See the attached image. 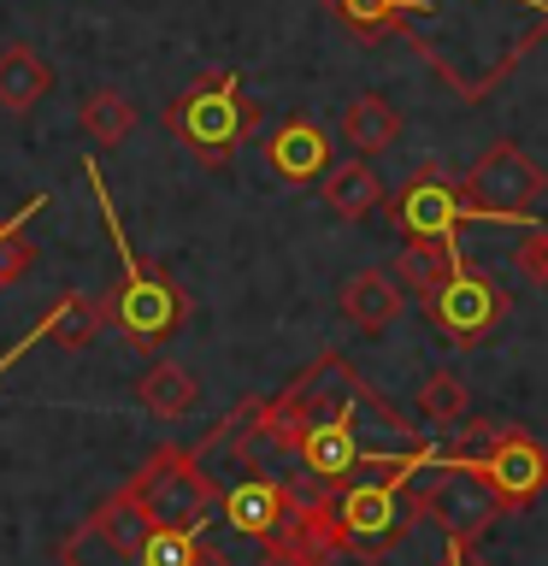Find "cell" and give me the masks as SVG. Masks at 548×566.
I'll use <instances>...</instances> for the list:
<instances>
[{"label": "cell", "instance_id": "obj_1", "mask_svg": "<svg viewBox=\"0 0 548 566\" xmlns=\"http://www.w3.org/2000/svg\"><path fill=\"white\" fill-rule=\"evenodd\" d=\"M371 407H389L378 389H371L366 371H354L336 348H325L307 371H295L277 396H254L242 401L224 424L194 442L201 454H236L247 472H265L272 460H289V484L307 490H342L354 478L401 460L413 442H396V449H371L360 437V413Z\"/></svg>", "mask_w": 548, "mask_h": 566}, {"label": "cell", "instance_id": "obj_2", "mask_svg": "<svg viewBox=\"0 0 548 566\" xmlns=\"http://www.w3.org/2000/svg\"><path fill=\"white\" fill-rule=\"evenodd\" d=\"M431 460H442V449L431 437H419L401 460H389V467L354 478V484H342V490H330V543H336V555H348L360 566L389 560V548H396L419 520L413 478L431 472Z\"/></svg>", "mask_w": 548, "mask_h": 566}, {"label": "cell", "instance_id": "obj_3", "mask_svg": "<svg viewBox=\"0 0 548 566\" xmlns=\"http://www.w3.org/2000/svg\"><path fill=\"white\" fill-rule=\"evenodd\" d=\"M83 177H88V189H95L101 224H106V237H113V254H118V290L106 295V313H113V325H118V336H124L130 348L159 354L177 331H183L189 301H183V290H177V277L154 272V265L141 260L130 242H124L118 207H113V195H106V177H101L95 159H83Z\"/></svg>", "mask_w": 548, "mask_h": 566}, {"label": "cell", "instance_id": "obj_4", "mask_svg": "<svg viewBox=\"0 0 548 566\" xmlns=\"http://www.w3.org/2000/svg\"><path fill=\"white\" fill-rule=\"evenodd\" d=\"M159 118H166V130L183 142L201 166H230V154L260 130V106L242 95L236 71H207V77H194Z\"/></svg>", "mask_w": 548, "mask_h": 566}, {"label": "cell", "instance_id": "obj_5", "mask_svg": "<svg viewBox=\"0 0 548 566\" xmlns=\"http://www.w3.org/2000/svg\"><path fill=\"white\" fill-rule=\"evenodd\" d=\"M454 437L466 442V449H454V460L484 478L507 513H519V507H530V502L548 495V449L525 431V424L466 419V424H454Z\"/></svg>", "mask_w": 548, "mask_h": 566}, {"label": "cell", "instance_id": "obj_6", "mask_svg": "<svg viewBox=\"0 0 548 566\" xmlns=\"http://www.w3.org/2000/svg\"><path fill=\"white\" fill-rule=\"evenodd\" d=\"M389 224H396L401 242L460 248V230L466 224H519V219L502 207H489V201H472L466 184H449L436 166H419L396 195H389Z\"/></svg>", "mask_w": 548, "mask_h": 566}, {"label": "cell", "instance_id": "obj_7", "mask_svg": "<svg viewBox=\"0 0 548 566\" xmlns=\"http://www.w3.org/2000/svg\"><path fill=\"white\" fill-rule=\"evenodd\" d=\"M130 490L141 495V507L154 513L159 525H183V531H201L212 513H219V478L207 472V454L194 449H154L141 467L130 472Z\"/></svg>", "mask_w": 548, "mask_h": 566}, {"label": "cell", "instance_id": "obj_8", "mask_svg": "<svg viewBox=\"0 0 548 566\" xmlns=\"http://www.w3.org/2000/svg\"><path fill=\"white\" fill-rule=\"evenodd\" d=\"M413 507H419V520H431L442 531V543H460V548H477V537L489 525H502V513H507L484 478L472 467H460L449 449H442V460H431V478L413 490Z\"/></svg>", "mask_w": 548, "mask_h": 566}, {"label": "cell", "instance_id": "obj_9", "mask_svg": "<svg viewBox=\"0 0 548 566\" xmlns=\"http://www.w3.org/2000/svg\"><path fill=\"white\" fill-rule=\"evenodd\" d=\"M424 313H431V325L442 331V343H454V348H484L489 336L507 325L513 295H507L489 272H477V265L460 260L454 272L442 277V290L424 301Z\"/></svg>", "mask_w": 548, "mask_h": 566}, {"label": "cell", "instance_id": "obj_10", "mask_svg": "<svg viewBox=\"0 0 548 566\" xmlns=\"http://www.w3.org/2000/svg\"><path fill=\"white\" fill-rule=\"evenodd\" d=\"M466 195L513 212L519 224H537V201L548 195V171L519 148V142L502 136V142H489V148L477 154V166L466 171Z\"/></svg>", "mask_w": 548, "mask_h": 566}, {"label": "cell", "instance_id": "obj_11", "mask_svg": "<svg viewBox=\"0 0 548 566\" xmlns=\"http://www.w3.org/2000/svg\"><path fill=\"white\" fill-rule=\"evenodd\" d=\"M265 166H272L289 189H307V184H318L330 166H336V154H330V130L318 118H307V113H295V118H283L277 130H272V142H265Z\"/></svg>", "mask_w": 548, "mask_h": 566}, {"label": "cell", "instance_id": "obj_12", "mask_svg": "<svg viewBox=\"0 0 548 566\" xmlns=\"http://www.w3.org/2000/svg\"><path fill=\"white\" fill-rule=\"evenodd\" d=\"M342 318L360 336H378V331H389L396 325V313H401V301H407V290L396 283V272L389 265H366V272H354L348 283H342Z\"/></svg>", "mask_w": 548, "mask_h": 566}, {"label": "cell", "instance_id": "obj_13", "mask_svg": "<svg viewBox=\"0 0 548 566\" xmlns=\"http://www.w3.org/2000/svg\"><path fill=\"white\" fill-rule=\"evenodd\" d=\"M336 136H342V148H354L360 159H371V154H389L401 142V113L389 106L383 95H354L348 106H342V118H336Z\"/></svg>", "mask_w": 548, "mask_h": 566}, {"label": "cell", "instance_id": "obj_14", "mask_svg": "<svg viewBox=\"0 0 548 566\" xmlns=\"http://www.w3.org/2000/svg\"><path fill=\"white\" fill-rule=\"evenodd\" d=\"M53 95V65L30 42L0 48V113H30Z\"/></svg>", "mask_w": 548, "mask_h": 566}, {"label": "cell", "instance_id": "obj_15", "mask_svg": "<svg viewBox=\"0 0 548 566\" xmlns=\"http://www.w3.org/2000/svg\"><path fill=\"white\" fill-rule=\"evenodd\" d=\"M118 560H124V566H201V560H207V543H201V531L148 520L130 543L118 548Z\"/></svg>", "mask_w": 548, "mask_h": 566}, {"label": "cell", "instance_id": "obj_16", "mask_svg": "<svg viewBox=\"0 0 548 566\" xmlns=\"http://www.w3.org/2000/svg\"><path fill=\"white\" fill-rule=\"evenodd\" d=\"M318 195H325V207L336 212V219H366L378 201H389V189H383V177L366 166L360 154L342 159V166H330L325 177H318Z\"/></svg>", "mask_w": 548, "mask_h": 566}, {"label": "cell", "instance_id": "obj_17", "mask_svg": "<svg viewBox=\"0 0 548 566\" xmlns=\"http://www.w3.org/2000/svg\"><path fill=\"white\" fill-rule=\"evenodd\" d=\"M106 318H113V313H106V301H95V295H60L42 318H35V331H42V343L88 348L106 331Z\"/></svg>", "mask_w": 548, "mask_h": 566}, {"label": "cell", "instance_id": "obj_18", "mask_svg": "<svg viewBox=\"0 0 548 566\" xmlns=\"http://www.w3.org/2000/svg\"><path fill=\"white\" fill-rule=\"evenodd\" d=\"M136 401L148 407L154 419H166V424H171V419L194 413V401H201V384H194L177 360H154V366L136 378Z\"/></svg>", "mask_w": 548, "mask_h": 566}, {"label": "cell", "instance_id": "obj_19", "mask_svg": "<svg viewBox=\"0 0 548 566\" xmlns=\"http://www.w3.org/2000/svg\"><path fill=\"white\" fill-rule=\"evenodd\" d=\"M460 265V248H442V242H401V254H396V283L413 301H431L436 290H442V277H449Z\"/></svg>", "mask_w": 548, "mask_h": 566}, {"label": "cell", "instance_id": "obj_20", "mask_svg": "<svg viewBox=\"0 0 548 566\" xmlns=\"http://www.w3.org/2000/svg\"><path fill=\"white\" fill-rule=\"evenodd\" d=\"M77 118H83V130L95 136V142L118 148V142L136 130V101L124 95V88H88L83 106H77Z\"/></svg>", "mask_w": 548, "mask_h": 566}, {"label": "cell", "instance_id": "obj_21", "mask_svg": "<svg viewBox=\"0 0 548 566\" xmlns=\"http://www.w3.org/2000/svg\"><path fill=\"white\" fill-rule=\"evenodd\" d=\"M419 413L431 419V424H442V431L466 424V419H472V389H466V378H460L454 366H436L431 378L419 384Z\"/></svg>", "mask_w": 548, "mask_h": 566}, {"label": "cell", "instance_id": "obj_22", "mask_svg": "<svg viewBox=\"0 0 548 566\" xmlns=\"http://www.w3.org/2000/svg\"><path fill=\"white\" fill-rule=\"evenodd\" d=\"M513 265H519L537 290H548V224H537L519 248H513Z\"/></svg>", "mask_w": 548, "mask_h": 566}, {"label": "cell", "instance_id": "obj_23", "mask_svg": "<svg viewBox=\"0 0 548 566\" xmlns=\"http://www.w3.org/2000/svg\"><path fill=\"white\" fill-rule=\"evenodd\" d=\"M436 566H489V560H477L472 548H460V543H449V548H442V560H436Z\"/></svg>", "mask_w": 548, "mask_h": 566}, {"label": "cell", "instance_id": "obj_24", "mask_svg": "<svg viewBox=\"0 0 548 566\" xmlns=\"http://www.w3.org/2000/svg\"><path fill=\"white\" fill-rule=\"evenodd\" d=\"M201 566H230V560L219 555V548H207V560H201Z\"/></svg>", "mask_w": 548, "mask_h": 566}, {"label": "cell", "instance_id": "obj_25", "mask_svg": "<svg viewBox=\"0 0 548 566\" xmlns=\"http://www.w3.org/2000/svg\"><path fill=\"white\" fill-rule=\"evenodd\" d=\"M0 230H7V219H0Z\"/></svg>", "mask_w": 548, "mask_h": 566}]
</instances>
